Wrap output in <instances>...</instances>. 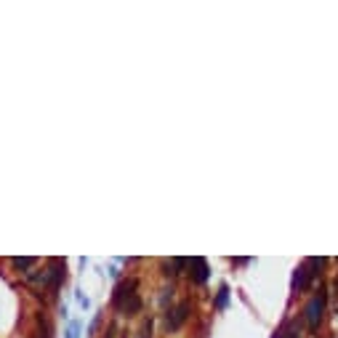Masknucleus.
<instances>
[{"mask_svg":"<svg viewBox=\"0 0 338 338\" xmlns=\"http://www.w3.org/2000/svg\"><path fill=\"white\" fill-rule=\"evenodd\" d=\"M322 312H325V293L314 296L312 301H309V306H306V322H309V327H317V325H320Z\"/></svg>","mask_w":338,"mask_h":338,"instance_id":"f257e3e1","label":"nucleus"},{"mask_svg":"<svg viewBox=\"0 0 338 338\" xmlns=\"http://www.w3.org/2000/svg\"><path fill=\"white\" fill-rule=\"evenodd\" d=\"M186 312H189V304H178L171 314H168V330H178L186 320Z\"/></svg>","mask_w":338,"mask_h":338,"instance_id":"f03ea898","label":"nucleus"},{"mask_svg":"<svg viewBox=\"0 0 338 338\" xmlns=\"http://www.w3.org/2000/svg\"><path fill=\"white\" fill-rule=\"evenodd\" d=\"M192 266H194V280L197 283H205L208 280V264H205V258H192Z\"/></svg>","mask_w":338,"mask_h":338,"instance_id":"7ed1b4c3","label":"nucleus"},{"mask_svg":"<svg viewBox=\"0 0 338 338\" xmlns=\"http://www.w3.org/2000/svg\"><path fill=\"white\" fill-rule=\"evenodd\" d=\"M35 264V258H14V266L16 269H27V266H32Z\"/></svg>","mask_w":338,"mask_h":338,"instance_id":"20e7f679","label":"nucleus"},{"mask_svg":"<svg viewBox=\"0 0 338 338\" xmlns=\"http://www.w3.org/2000/svg\"><path fill=\"white\" fill-rule=\"evenodd\" d=\"M227 298H229V290H227V285H224L219 290V306H227Z\"/></svg>","mask_w":338,"mask_h":338,"instance_id":"39448f33","label":"nucleus"},{"mask_svg":"<svg viewBox=\"0 0 338 338\" xmlns=\"http://www.w3.org/2000/svg\"><path fill=\"white\" fill-rule=\"evenodd\" d=\"M67 338H78V325H72V327H70V333H67Z\"/></svg>","mask_w":338,"mask_h":338,"instance_id":"423d86ee","label":"nucleus"}]
</instances>
